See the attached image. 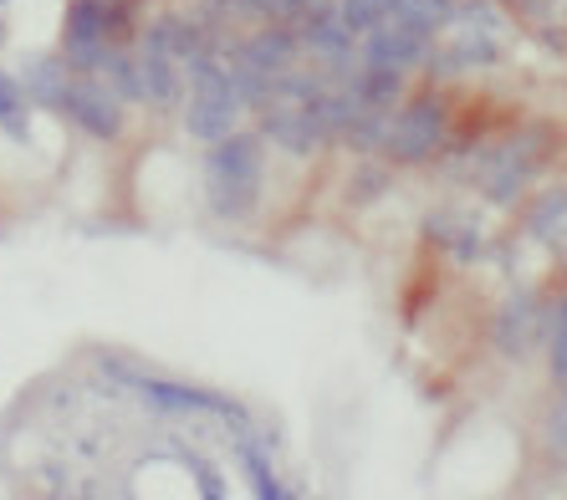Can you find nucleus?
<instances>
[{"instance_id": "nucleus-1", "label": "nucleus", "mask_w": 567, "mask_h": 500, "mask_svg": "<svg viewBox=\"0 0 567 500\" xmlns=\"http://www.w3.org/2000/svg\"><path fill=\"white\" fill-rule=\"evenodd\" d=\"M563 154V128L547 118L522 123L496 138H455L450 154L435 164L450 185L475 195L481 210H522V199L542 185V174Z\"/></svg>"}, {"instance_id": "nucleus-2", "label": "nucleus", "mask_w": 567, "mask_h": 500, "mask_svg": "<svg viewBox=\"0 0 567 500\" xmlns=\"http://www.w3.org/2000/svg\"><path fill=\"white\" fill-rule=\"evenodd\" d=\"M195 179H199L205 215L220 230H251L266 210V195H271V148L256 133V123H246L225 144L199 148Z\"/></svg>"}, {"instance_id": "nucleus-3", "label": "nucleus", "mask_w": 567, "mask_h": 500, "mask_svg": "<svg viewBox=\"0 0 567 500\" xmlns=\"http://www.w3.org/2000/svg\"><path fill=\"white\" fill-rule=\"evenodd\" d=\"M455 107H450V93L435 87V82H414V93L404 97V107L394 113V128H389V148L383 158L394 164L399 174L414 169H435L440 158L455 144Z\"/></svg>"}, {"instance_id": "nucleus-4", "label": "nucleus", "mask_w": 567, "mask_h": 500, "mask_svg": "<svg viewBox=\"0 0 567 500\" xmlns=\"http://www.w3.org/2000/svg\"><path fill=\"white\" fill-rule=\"evenodd\" d=\"M138 404L154 414V419H205V424H220L225 435H246L256 429V408L246 398L225 394L215 383H189V378H169V373H138L133 394Z\"/></svg>"}, {"instance_id": "nucleus-5", "label": "nucleus", "mask_w": 567, "mask_h": 500, "mask_svg": "<svg viewBox=\"0 0 567 500\" xmlns=\"http://www.w3.org/2000/svg\"><path fill=\"white\" fill-rule=\"evenodd\" d=\"M547 316H553V287H532L522 281L491 306L486 347L512 368H527L532 357L547 353Z\"/></svg>"}, {"instance_id": "nucleus-6", "label": "nucleus", "mask_w": 567, "mask_h": 500, "mask_svg": "<svg viewBox=\"0 0 567 500\" xmlns=\"http://www.w3.org/2000/svg\"><path fill=\"white\" fill-rule=\"evenodd\" d=\"M291 27L302 31L307 62H312L332 87H353L363 56H358V37L343 27V15H338V0H332V6H312V11H302Z\"/></svg>"}, {"instance_id": "nucleus-7", "label": "nucleus", "mask_w": 567, "mask_h": 500, "mask_svg": "<svg viewBox=\"0 0 567 500\" xmlns=\"http://www.w3.org/2000/svg\"><path fill=\"white\" fill-rule=\"evenodd\" d=\"M420 240L450 265H481L491 256V220L481 205H430L420 215Z\"/></svg>"}, {"instance_id": "nucleus-8", "label": "nucleus", "mask_w": 567, "mask_h": 500, "mask_svg": "<svg viewBox=\"0 0 567 500\" xmlns=\"http://www.w3.org/2000/svg\"><path fill=\"white\" fill-rule=\"evenodd\" d=\"M230 455H236V470L251 490V500H307V490L281 475L277 455H281V429L271 419H261L246 435H230Z\"/></svg>"}, {"instance_id": "nucleus-9", "label": "nucleus", "mask_w": 567, "mask_h": 500, "mask_svg": "<svg viewBox=\"0 0 567 500\" xmlns=\"http://www.w3.org/2000/svg\"><path fill=\"white\" fill-rule=\"evenodd\" d=\"M62 123H72V133H82L97 148H118L128 138V103H123L103 77H78L66 93Z\"/></svg>"}, {"instance_id": "nucleus-10", "label": "nucleus", "mask_w": 567, "mask_h": 500, "mask_svg": "<svg viewBox=\"0 0 567 500\" xmlns=\"http://www.w3.org/2000/svg\"><path fill=\"white\" fill-rule=\"evenodd\" d=\"M246 123H251V113L240 107L230 82H220V87H189V103H185V113H179V133H185L195 148L225 144V138H236Z\"/></svg>"}, {"instance_id": "nucleus-11", "label": "nucleus", "mask_w": 567, "mask_h": 500, "mask_svg": "<svg viewBox=\"0 0 567 500\" xmlns=\"http://www.w3.org/2000/svg\"><path fill=\"white\" fill-rule=\"evenodd\" d=\"M256 133L266 138V148L277 158H291V164H312V158H328L332 144L328 133L317 128V118L307 113V107H266V113H256Z\"/></svg>"}, {"instance_id": "nucleus-12", "label": "nucleus", "mask_w": 567, "mask_h": 500, "mask_svg": "<svg viewBox=\"0 0 567 500\" xmlns=\"http://www.w3.org/2000/svg\"><path fill=\"white\" fill-rule=\"evenodd\" d=\"M236 46H240V56H246L251 66H261L266 77H287L291 66L307 62L302 31L291 27V21H261V27H251Z\"/></svg>"}, {"instance_id": "nucleus-13", "label": "nucleus", "mask_w": 567, "mask_h": 500, "mask_svg": "<svg viewBox=\"0 0 567 500\" xmlns=\"http://www.w3.org/2000/svg\"><path fill=\"white\" fill-rule=\"evenodd\" d=\"M563 230H567V179H547V185H537L522 199V210H516V240L547 250Z\"/></svg>"}, {"instance_id": "nucleus-14", "label": "nucleus", "mask_w": 567, "mask_h": 500, "mask_svg": "<svg viewBox=\"0 0 567 500\" xmlns=\"http://www.w3.org/2000/svg\"><path fill=\"white\" fill-rule=\"evenodd\" d=\"M21 87H27V103L37 107V113H56L62 118V107H66V93H72V66H66L62 52H31L21 56Z\"/></svg>"}, {"instance_id": "nucleus-15", "label": "nucleus", "mask_w": 567, "mask_h": 500, "mask_svg": "<svg viewBox=\"0 0 567 500\" xmlns=\"http://www.w3.org/2000/svg\"><path fill=\"white\" fill-rule=\"evenodd\" d=\"M133 52H138V46H133ZM138 77H144V113L179 123V113H185V103H189L185 62H174V56H144V52H138Z\"/></svg>"}, {"instance_id": "nucleus-16", "label": "nucleus", "mask_w": 567, "mask_h": 500, "mask_svg": "<svg viewBox=\"0 0 567 500\" xmlns=\"http://www.w3.org/2000/svg\"><path fill=\"white\" fill-rule=\"evenodd\" d=\"M358 56H363V66H399V72H414V77H420L424 56H430V41H420V37H410V31H399L383 21L369 41H358Z\"/></svg>"}, {"instance_id": "nucleus-17", "label": "nucleus", "mask_w": 567, "mask_h": 500, "mask_svg": "<svg viewBox=\"0 0 567 500\" xmlns=\"http://www.w3.org/2000/svg\"><path fill=\"white\" fill-rule=\"evenodd\" d=\"M394 189H399V169L389 158H348V174H343L348 210H373V205L389 199Z\"/></svg>"}, {"instance_id": "nucleus-18", "label": "nucleus", "mask_w": 567, "mask_h": 500, "mask_svg": "<svg viewBox=\"0 0 567 500\" xmlns=\"http://www.w3.org/2000/svg\"><path fill=\"white\" fill-rule=\"evenodd\" d=\"M414 72H399V66H358L353 77V93L363 107H373V113H399L404 107V97L414 93Z\"/></svg>"}, {"instance_id": "nucleus-19", "label": "nucleus", "mask_w": 567, "mask_h": 500, "mask_svg": "<svg viewBox=\"0 0 567 500\" xmlns=\"http://www.w3.org/2000/svg\"><path fill=\"white\" fill-rule=\"evenodd\" d=\"M78 46H113L107 41V0H66L56 52H78Z\"/></svg>"}, {"instance_id": "nucleus-20", "label": "nucleus", "mask_w": 567, "mask_h": 500, "mask_svg": "<svg viewBox=\"0 0 567 500\" xmlns=\"http://www.w3.org/2000/svg\"><path fill=\"white\" fill-rule=\"evenodd\" d=\"M537 455L547 470L567 475V383L547 394V408L537 414Z\"/></svg>"}, {"instance_id": "nucleus-21", "label": "nucleus", "mask_w": 567, "mask_h": 500, "mask_svg": "<svg viewBox=\"0 0 567 500\" xmlns=\"http://www.w3.org/2000/svg\"><path fill=\"white\" fill-rule=\"evenodd\" d=\"M547 388L567 383V287H553V316H547V353H542Z\"/></svg>"}, {"instance_id": "nucleus-22", "label": "nucleus", "mask_w": 567, "mask_h": 500, "mask_svg": "<svg viewBox=\"0 0 567 500\" xmlns=\"http://www.w3.org/2000/svg\"><path fill=\"white\" fill-rule=\"evenodd\" d=\"M450 31H481V37L506 41L512 37V6H502V0H461Z\"/></svg>"}, {"instance_id": "nucleus-23", "label": "nucleus", "mask_w": 567, "mask_h": 500, "mask_svg": "<svg viewBox=\"0 0 567 500\" xmlns=\"http://www.w3.org/2000/svg\"><path fill=\"white\" fill-rule=\"evenodd\" d=\"M389 128H394V113H373V107H363V118L343 133V144L338 148H343L348 158H383V148H389Z\"/></svg>"}, {"instance_id": "nucleus-24", "label": "nucleus", "mask_w": 567, "mask_h": 500, "mask_svg": "<svg viewBox=\"0 0 567 500\" xmlns=\"http://www.w3.org/2000/svg\"><path fill=\"white\" fill-rule=\"evenodd\" d=\"M97 77H103L128 107H144V77H138V52H133V46H107V62Z\"/></svg>"}, {"instance_id": "nucleus-25", "label": "nucleus", "mask_w": 567, "mask_h": 500, "mask_svg": "<svg viewBox=\"0 0 567 500\" xmlns=\"http://www.w3.org/2000/svg\"><path fill=\"white\" fill-rule=\"evenodd\" d=\"M93 373H97V383H107V388L133 394V383H138L144 363H138V357H128V353H107V347H97V353H93Z\"/></svg>"}, {"instance_id": "nucleus-26", "label": "nucleus", "mask_w": 567, "mask_h": 500, "mask_svg": "<svg viewBox=\"0 0 567 500\" xmlns=\"http://www.w3.org/2000/svg\"><path fill=\"white\" fill-rule=\"evenodd\" d=\"M179 460H185L189 480H195V500H230L225 496V475L215 470L210 455H199V449H179Z\"/></svg>"}, {"instance_id": "nucleus-27", "label": "nucleus", "mask_w": 567, "mask_h": 500, "mask_svg": "<svg viewBox=\"0 0 567 500\" xmlns=\"http://www.w3.org/2000/svg\"><path fill=\"white\" fill-rule=\"evenodd\" d=\"M338 15H343V27L353 31L358 41H369L373 31L389 21V6H373V0H338Z\"/></svg>"}, {"instance_id": "nucleus-28", "label": "nucleus", "mask_w": 567, "mask_h": 500, "mask_svg": "<svg viewBox=\"0 0 567 500\" xmlns=\"http://www.w3.org/2000/svg\"><path fill=\"white\" fill-rule=\"evenodd\" d=\"M27 87H21V77H16L11 66H0V123L11 118V113H27Z\"/></svg>"}, {"instance_id": "nucleus-29", "label": "nucleus", "mask_w": 567, "mask_h": 500, "mask_svg": "<svg viewBox=\"0 0 567 500\" xmlns=\"http://www.w3.org/2000/svg\"><path fill=\"white\" fill-rule=\"evenodd\" d=\"M240 15H256V27L261 21H291V11H297V0H236Z\"/></svg>"}, {"instance_id": "nucleus-30", "label": "nucleus", "mask_w": 567, "mask_h": 500, "mask_svg": "<svg viewBox=\"0 0 567 500\" xmlns=\"http://www.w3.org/2000/svg\"><path fill=\"white\" fill-rule=\"evenodd\" d=\"M547 256H553V287H567V230L547 246Z\"/></svg>"}, {"instance_id": "nucleus-31", "label": "nucleus", "mask_w": 567, "mask_h": 500, "mask_svg": "<svg viewBox=\"0 0 567 500\" xmlns=\"http://www.w3.org/2000/svg\"><path fill=\"white\" fill-rule=\"evenodd\" d=\"M312 6H332V0H297V11H291V21H297L302 11H312Z\"/></svg>"}, {"instance_id": "nucleus-32", "label": "nucleus", "mask_w": 567, "mask_h": 500, "mask_svg": "<svg viewBox=\"0 0 567 500\" xmlns=\"http://www.w3.org/2000/svg\"><path fill=\"white\" fill-rule=\"evenodd\" d=\"M6 41H11V21H6V11H0V52H6Z\"/></svg>"}, {"instance_id": "nucleus-33", "label": "nucleus", "mask_w": 567, "mask_h": 500, "mask_svg": "<svg viewBox=\"0 0 567 500\" xmlns=\"http://www.w3.org/2000/svg\"><path fill=\"white\" fill-rule=\"evenodd\" d=\"M373 6H394V0H373Z\"/></svg>"}, {"instance_id": "nucleus-34", "label": "nucleus", "mask_w": 567, "mask_h": 500, "mask_svg": "<svg viewBox=\"0 0 567 500\" xmlns=\"http://www.w3.org/2000/svg\"><path fill=\"white\" fill-rule=\"evenodd\" d=\"M6 6H11V0H0V11H6Z\"/></svg>"}, {"instance_id": "nucleus-35", "label": "nucleus", "mask_w": 567, "mask_h": 500, "mask_svg": "<svg viewBox=\"0 0 567 500\" xmlns=\"http://www.w3.org/2000/svg\"><path fill=\"white\" fill-rule=\"evenodd\" d=\"M56 500H72V496H56Z\"/></svg>"}]
</instances>
